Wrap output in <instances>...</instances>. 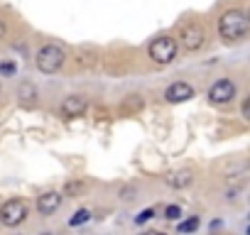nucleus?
Segmentation results:
<instances>
[{
  "mask_svg": "<svg viewBox=\"0 0 250 235\" xmlns=\"http://www.w3.org/2000/svg\"><path fill=\"white\" fill-rule=\"evenodd\" d=\"M3 35H5V22L0 20V39H3Z\"/></svg>",
  "mask_w": 250,
  "mask_h": 235,
  "instance_id": "nucleus-18",
  "label": "nucleus"
},
{
  "mask_svg": "<svg viewBox=\"0 0 250 235\" xmlns=\"http://www.w3.org/2000/svg\"><path fill=\"white\" fill-rule=\"evenodd\" d=\"M18 98H20L22 103H27V105H30V103H32V98H35V88L25 83V86H22V88L18 91Z\"/></svg>",
  "mask_w": 250,
  "mask_h": 235,
  "instance_id": "nucleus-12",
  "label": "nucleus"
},
{
  "mask_svg": "<svg viewBox=\"0 0 250 235\" xmlns=\"http://www.w3.org/2000/svg\"><path fill=\"white\" fill-rule=\"evenodd\" d=\"M13 71H15L13 64H0V74H13Z\"/></svg>",
  "mask_w": 250,
  "mask_h": 235,
  "instance_id": "nucleus-17",
  "label": "nucleus"
},
{
  "mask_svg": "<svg viewBox=\"0 0 250 235\" xmlns=\"http://www.w3.org/2000/svg\"><path fill=\"white\" fill-rule=\"evenodd\" d=\"M25 218H27V203L20 198H10L0 206V223L13 228V225H20Z\"/></svg>",
  "mask_w": 250,
  "mask_h": 235,
  "instance_id": "nucleus-4",
  "label": "nucleus"
},
{
  "mask_svg": "<svg viewBox=\"0 0 250 235\" xmlns=\"http://www.w3.org/2000/svg\"><path fill=\"white\" fill-rule=\"evenodd\" d=\"M248 235H250V225H248Z\"/></svg>",
  "mask_w": 250,
  "mask_h": 235,
  "instance_id": "nucleus-19",
  "label": "nucleus"
},
{
  "mask_svg": "<svg viewBox=\"0 0 250 235\" xmlns=\"http://www.w3.org/2000/svg\"><path fill=\"white\" fill-rule=\"evenodd\" d=\"M147 54H150V59H152L155 64H160V66L172 64L174 57H177V39H172V37H157V39L150 42Z\"/></svg>",
  "mask_w": 250,
  "mask_h": 235,
  "instance_id": "nucleus-2",
  "label": "nucleus"
},
{
  "mask_svg": "<svg viewBox=\"0 0 250 235\" xmlns=\"http://www.w3.org/2000/svg\"><path fill=\"white\" fill-rule=\"evenodd\" d=\"M59 206H62V194L59 191H47L37 201V208H40L42 215H52L54 211H59Z\"/></svg>",
  "mask_w": 250,
  "mask_h": 235,
  "instance_id": "nucleus-9",
  "label": "nucleus"
},
{
  "mask_svg": "<svg viewBox=\"0 0 250 235\" xmlns=\"http://www.w3.org/2000/svg\"><path fill=\"white\" fill-rule=\"evenodd\" d=\"M152 215H155V211H152V208H145V211H143V213L135 218V223H138V225H143V223H147Z\"/></svg>",
  "mask_w": 250,
  "mask_h": 235,
  "instance_id": "nucleus-15",
  "label": "nucleus"
},
{
  "mask_svg": "<svg viewBox=\"0 0 250 235\" xmlns=\"http://www.w3.org/2000/svg\"><path fill=\"white\" fill-rule=\"evenodd\" d=\"M165 98H167V103H184V100L194 98V88L184 81H177L165 91Z\"/></svg>",
  "mask_w": 250,
  "mask_h": 235,
  "instance_id": "nucleus-7",
  "label": "nucleus"
},
{
  "mask_svg": "<svg viewBox=\"0 0 250 235\" xmlns=\"http://www.w3.org/2000/svg\"><path fill=\"white\" fill-rule=\"evenodd\" d=\"M83 110H86V98L83 96H69V98H64V103L59 108V113L64 118H79Z\"/></svg>",
  "mask_w": 250,
  "mask_h": 235,
  "instance_id": "nucleus-8",
  "label": "nucleus"
},
{
  "mask_svg": "<svg viewBox=\"0 0 250 235\" xmlns=\"http://www.w3.org/2000/svg\"><path fill=\"white\" fill-rule=\"evenodd\" d=\"M235 98V83L230 81V78H221V81H216L211 88H208V100L213 103V105H226V103H230Z\"/></svg>",
  "mask_w": 250,
  "mask_h": 235,
  "instance_id": "nucleus-5",
  "label": "nucleus"
},
{
  "mask_svg": "<svg viewBox=\"0 0 250 235\" xmlns=\"http://www.w3.org/2000/svg\"><path fill=\"white\" fill-rule=\"evenodd\" d=\"M196 228H199V218H189V220H182V223L177 225L179 233H191V230H196Z\"/></svg>",
  "mask_w": 250,
  "mask_h": 235,
  "instance_id": "nucleus-13",
  "label": "nucleus"
},
{
  "mask_svg": "<svg viewBox=\"0 0 250 235\" xmlns=\"http://www.w3.org/2000/svg\"><path fill=\"white\" fill-rule=\"evenodd\" d=\"M37 69L42 71V74H54V71H59L62 69V64H64V52L57 47V44H47V47H42L40 52H37Z\"/></svg>",
  "mask_w": 250,
  "mask_h": 235,
  "instance_id": "nucleus-3",
  "label": "nucleus"
},
{
  "mask_svg": "<svg viewBox=\"0 0 250 235\" xmlns=\"http://www.w3.org/2000/svg\"><path fill=\"white\" fill-rule=\"evenodd\" d=\"M165 181H167L169 186H174V189H184V186H189V184L194 181V176H191L189 169H179V172H169V174L165 176Z\"/></svg>",
  "mask_w": 250,
  "mask_h": 235,
  "instance_id": "nucleus-10",
  "label": "nucleus"
},
{
  "mask_svg": "<svg viewBox=\"0 0 250 235\" xmlns=\"http://www.w3.org/2000/svg\"><path fill=\"white\" fill-rule=\"evenodd\" d=\"M248 20H250V10H248Z\"/></svg>",
  "mask_w": 250,
  "mask_h": 235,
  "instance_id": "nucleus-20",
  "label": "nucleus"
},
{
  "mask_svg": "<svg viewBox=\"0 0 250 235\" xmlns=\"http://www.w3.org/2000/svg\"><path fill=\"white\" fill-rule=\"evenodd\" d=\"M179 215H182V208L179 206H167L165 208V218L167 220H179Z\"/></svg>",
  "mask_w": 250,
  "mask_h": 235,
  "instance_id": "nucleus-14",
  "label": "nucleus"
},
{
  "mask_svg": "<svg viewBox=\"0 0 250 235\" xmlns=\"http://www.w3.org/2000/svg\"><path fill=\"white\" fill-rule=\"evenodd\" d=\"M88 218H91V213H88L86 208H81V211H76V213L71 215V220H69V225H74V228H76V225H83V223H86Z\"/></svg>",
  "mask_w": 250,
  "mask_h": 235,
  "instance_id": "nucleus-11",
  "label": "nucleus"
},
{
  "mask_svg": "<svg viewBox=\"0 0 250 235\" xmlns=\"http://www.w3.org/2000/svg\"><path fill=\"white\" fill-rule=\"evenodd\" d=\"M250 30V20L245 13L240 10H228L221 15L218 20V35L226 39V42H235V39H243Z\"/></svg>",
  "mask_w": 250,
  "mask_h": 235,
  "instance_id": "nucleus-1",
  "label": "nucleus"
},
{
  "mask_svg": "<svg viewBox=\"0 0 250 235\" xmlns=\"http://www.w3.org/2000/svg\"><path fill=\"white\" fill-rule=\"evenodd\" d=\"M240 110H243V118H245V120H250V96L243 100V108H240Z\"/></svg>",
  "mask_w": 250,
  "mask_h": 235,
  "instance_id": "nucleus-16",
  "label": "nucleus"
},
{
  "mask_svg": "<svg viewBox=\"0 0 250 235\" xmlns=\"http://www.w3.org/2000/svg\"><path fill=\"white\" fill-rule=\"evenodd\" d=\"M182 44H184V49H189V52H196V49H201L204 47V42H206V35H204V27L201 25H187L184 30H182Z\"/></svg>",
  "mask_w": 250,
  "mask_h": 235,
  "instance_id": "nucleus-6",
  "label": "nucleus"
}]
</instances>
